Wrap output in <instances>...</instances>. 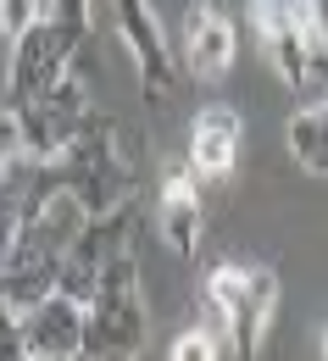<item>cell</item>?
Returning a JSON list of instances; mask_svg holds the SVG:
<instances>
[{"label": "cell", "instance_id": "cell-1", "mask_svg": "<svg viewBox=\"0 0 328 361\" xmlns=\"http://www.w3.org/2000/svg\"><path fill=\"white\" fill-rule=\"evenodd\" d=\"M90 212L78 206V195L67 183H50L40 195V206L28 212V223L17 233L11 256L0 262V300L11 312H34L50 289L61 283V267H67V250L73 239L84 233Z\"/></svg>", "mask_w": 328, "mask_h": 361}, {"label": "cell", "instance_id": "cell-2", "mask_svg": "<svg viewBox=\"0 0 328 361\" xmlns=\"http://www.w3.org/2000/svg\"><path fill=\"white\" fill-rule=\"evenodd\" d=\"M134 173H140V145L117 117H84L73 145L56 156V178L78 195L90 217H106L134 200Z\"/></svg>", "mask_w": 328, "mask_h": 361}, {"label": "cell", "instance_id": "cell-3", "mask_svg": "<svg viewBox=\"0 0 328 361\" xmlns=\"http://www.w3.org/2000/svg\"><path fill=\"white\" fill-rule=\"evenodd\" d=\"M279 306V272L273 267H245V262H223V267L206 272V289H200V328H212L239 361H256L262 339H267V322Z\"/></svg>", "mask_w": 328, "mask_h": 361}, {"label": "cell", "instance_id": "cell-4", "mask_svg": "<svg viewBox=\"0 0 328 361\" xmlns=\"http://www.w3.org/2000/svg\"><path fill=\"white\" fill-rule=\"evenodd\" d=\"M145 295H140V256L134 245L95 278L90 322H84V361H140L145 350Z\"/></svg>", "mask_w": 328, "mask_h": 361}, {"label": "cell", "instance_id": "cell-5", "mask_svg": "<svg viewBox=\"0 0 328 361\" xmlns=\"http://www.w3.org/2000/svg\"><path fill=\"white\" fill-rule=\"evenodd\" d=\"M84 23H67V17H40L23 39H11L6 56V90L11 106H34L40 94H50L67 73H73V50L84 45Z\"/></svg>", "mask_w": 328, "mask_h": 361}, {"label": "cell", "instance_id": "cell-6", "mask_svg": "<svg viewBox=\"0 0 328 361\" xmlns=\"http://www.w3.org/2000/svg\"><path fill=\"white\" fill-rule=\"evenodd\" d=\"M111 6H117V39H123L134 73H140L145 106L167 111L173 94H178V67H173V50H167V34H162L150 0H111Z\"/></svg>", "mask_w": 328, "mask_h": 361}, {"label": "cell", "instance_id": "cell-7", "mask_svg": "<svg viewBox=\"0 0 328 361\" xmlns=\"http://www.w3.org/2000/svg\"><path fill=\"white\" fill-rule=\"evenodd\" d=\"M84 117H90V90H84L78 73H67V78H61L50 94H40L34 106H17V123H23V156L56 161V156L73 145V134L84 128Z\"/></svg>", "mask_w": 328, "mask_h": 361}, {"label": "cell", "instance_id": "cell-8", "mask_svg": "<svg viewBox=\"0 0 328 361\" xmlns=\"http://www.w3.org/2000/svg\"><path fill=\"white\" fill-rule=\"evenodd\" d=\"M234 50H239V28H234L229 0H195L184 11V67H189V78L217 84L234 67Z\"/></svg>", "mask_w": 328, "mask_h": 361}, {"label": "cell", "instance_id": "cell-9", "mask_svg": "<svg viewBox=\"0 0 328 361\" xmlns=\"http://www.w3.org/2000/svg\"><path fill=\"white\" fill-rule=\"evenodd\" d=\"M84 322L90 306L67 289H50L34 312H23V339L34 361H61V356H84Z\"/></svg>", "mask_w": 328, "mask_h": 361}, {"label": "cell", "instance_id": "cell-10", "mask_svg": "<svg viewBox=\"0 0 328 361\" xmlns=\"http://www.w3.org/2000/svg\"><path fill=\"white\" fill-rule=\"evenodd\" d=\"M239 123L234 106H200L189 123V173L200 183H229L239 167Z\"/></svg>", "mask_w": 328, "mask_h": 361}, {"label": "cell", "instance_id": "cell-11", "mask_svg": "<svg viewBox=\"0 0 328 361\" xmlns=\"http://www.w3.org/2000/svg\"><path fill=\"white\" fill-rule=\"evenodd\" d=\"M200 239H206V200H200V178L189 167H167L162 173V245L195 262L200 256Z\"/></svg>", "mask_w": 328, "mask_h": 361}, {"label": "cell", "instance_id": "cell-12", "mask_svg": "<svg viewBox=\"0 0 328 361\" xmlns=\"http://www.w3.org/2000/svg\"><path fill=\"white\" fill-rule=\"evenodd\" d=\"M289 156L300 161V173H312V178H328V100L317 106H300L295 117H289Z\"/></svg>", "mask_w": 328, "mask_h": 361}, {"label": "cell", "instance_id": "cell-13", "mask_svg": "<svg viewBox=\"0 0 328 361\" xmlns=\"http://www.w3.org/2000/svg\"><path fill=\"white\" fill-rule=\"evenodd\" d=\"M167 361H223V339L212 334V328H184L178 339H173V350H167Z\"/></svg>", "mask_w": 328, "mask_h": 361}, {"label": "cell", "instance_id": "cell-14", "mask_svg": "<svg viewBox=\"0 0 328 361\" xmlns=\"http://www.w3.org/2000/svg\"><path fill=\"white\" fill-rule=\"evenodd\" d=\"M0 361H34L23 339V312H11L6 300H0Z\"/></svg>", "mask_w": 328, "mask_h": 361}, {"label": "cell", "instance_id": "cell-15", "mask_svg": "<svg viewBox=\"0 0 328 361\" xmlns=\"http://www.w3.org/2000/svg\"><path fill=\"white\" fill-rule=\"evenodd\" d=\"M34 23H40L34 0H0V34H6V39H23Z\"/></svg>", "mask_w": 328, "mask_h": 361}, {"label": "cell", "instance_id": "cell-16", "mask_svg": "<svg viewBox=\"0 0 328 361\" xmlns=\"http://www.w3.org/2000/svg\"><path fill=\"white\" fill-rule=\"evenodd\" d=\"M23 156V123H17V111H0V167H11Z\"/></svg>", "mask_w": 328, "mask_h": 361}, {"label": "cell", "instance_id": "cell-17", "mask_svg": "<svg viewBox=\"0 0 328 361\" xmlns=\"http://www.w3.org/2000/svg\"><path fill=\"white\" fill-rule=\"evenodd\" d=\"M312 45H317V56L328 67V0H312Z\"/></svg>", "mask_w": 328, "mask_h": 361}, {"label": "cell", "instance_id": "cell-18", "mask_svg": "<svg viewBox=\"0 0 328 361\" xmlns=\"http://www.w3.org/2000/svg\"><path fill=\"white\" fill-rule=\"evenodd\" d=\"M323 361H328V328H323Z\"/></svg>", "mask_w": 328, "mask_h": 361}, {"label": "cell", "instance_id": "cell-19", "mask_svg": "<svg viewBox=\"0 0 328 361\" xmlns=\"http://www.w3.org/2000/svg\"><path fill=\"white\" fill-rule=\"evenodd\" d=\"M61 361H84V356H61Z\"/></svg>", "mask_w": 328, "mask_h": 361}, {"label": "cell", "instance_id": "cell-20", "mask_svg": "<svg viewBox=\"0 0 328 361\" xmlns=\"http://www.w3.org/2000/svg\"><path fill=\"white\" fill-rule=\"evenodd\" d=\"M323 73H328V67H323Z\"/></svg>", "mask_w": 328, "mask_h": 361}]
</instances>
